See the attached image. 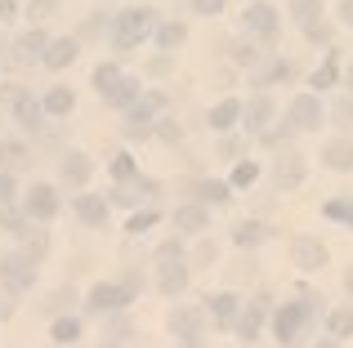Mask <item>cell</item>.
<instances>
[{
    "label": "cell",
    "instance_id": "1",
    "mask_svg": "<svg viewBox=\"0 0 353 348\" xmlns=\"http://www.w3.org/2000/svg\"><path fill=\"white\" fill-rule=\"evenodd\" d=\"M152 32H157L152 9H121L117 23H112V45L117 50H134V45H143Z\"/></svg>",
    "mask_w": 353,
    "mask_h": 348
},
{
    "label": "cell",
    "instance_id": "2",
    "mask_svg": "<svg viewBox=\"0 0 353 348\" xmlns=\"http://www.w3.org/2000/svg\"><path fill=\"white\" fill-rule=\"evenodd\" d=\"M313 299H318V295L291 299L286 308H277V317H273V331H277V340H282V344H295V340H300V331L313 322V313H318V308H313Z\"/></svg>",
    "mask_w": 353,
    "mask_h": 348
},
{
    "label": "cell",
    "instance_id": "3",
    "mask_svg": "<svg viewBox=\"0 0 353 348\" xmlns=\"http://www.w3.org/2000/svg\"><path fill=\"white\" fill-rule=\"evenodd\" d=\"M165 107V94L161 89H152L148 98H134V103L125 107L130 112V121H125V134L130 139H143V134H152V121H157V112Z\"/></svg>",
    "mask_w": 353,
    "mask_h": 348
},
{
    "label": "cell",
    "instance_id": "4",
    "mask_svg": "<svg viewBox=\"0 0 353 348\" xmlns=\"http://www.w3.org/2000/svg\"><path fill=\"white\" fill-rule=\"evenodd\" d=\"M0 281H5L14 295L32 290V281H36V254H5V259H0Z\"/></svg>",
    "mask_w": 353,
    "mask_h": 348
},
{
    "label": "cell",
    "instance_id": "5",
    "mask_svg": "<svg viewBox=\"0 0 353 348\" xmlns=\"http://www.w3.org/2000/svg\"><path fill=\"white\" fill-rule=\"evenodd\" d=\"M157 286H161L165 299H179L183 286H188V268H183L179 250H161V272H157Z\"/></svg>",
    "mask_w": 353,
    "mask_h": 348
},
{
    "label": "cell",
    "instance_id": "6",
    "mask_svg": "<svg viewBox=\"0 0 353 348\" xmlns=\"http://www.w3.org/2000/svg\"><path fill=\"white\" fill-rule=\"evenodd\" d=\"M130 299H134V290H130V286H117V281H99V286L90 290L85 304L94 308V313H121Z\"/></svg>",
    "mask_w": 353,
    "mask_h": 348
},
{
    "label": "cell",
    "instance_id": "7",
    "mask_svg": "<svg viewBox=\"0 0 353 348\" xmlns=\"http://www.w3.org/2000/svg\"><path fill=\"white\" fill-rule=\"evenodd\" d=\"M170 331H174L179 344H201V308H174Z\"/></svg>",
    "mask_w": 353,
    "mask_h": 348
},
{
    "label": "cell",
    "instance_id": "8",
    "mask_svg": "<svg viewBox=\"0 0 353 348\" xmlns=\"http://www.w3.org/2000/svg\"><path fill=\"white\" fill-rule=\"evenodd\" d=\"M291 259L300 263L304 272H313V268L327 263V246H322L318 237H295V241H291Z\"/></svg>",
    "mask_w": 353,
    "mask_h": 348
},
{
    "label": "cell",
    "instance_id": "9",
    "mask_svg": "<svg viewBox=\"0 0 353 348\" xmlns=\"http://www.w3.org/2000/svg\"><path fill=\"white\" fill-rule=\"evenodd\" d=\"M291 125L295 130H318L322 125V98L318 94H300L291 103Z\"/></svg>",
    "mask_w": 353,
    "mask_h": 348
},
{
    "label": "cell",
    "instance_id": "10",
    "mask_svg": "<svg viewBox=\"0 0 353 348\" xmlns=\"http://www.w3.org/2000/svg\"><path fill=\"white\" fill-rule=\"evenodd\" d=\"M246 32L250 36H273L277 32V9L268 0H255V5L246 0Z\"/></svg>",
    "mask_w": 353,
    "mask_h": 348
},
{
    "label": "cell",
    "instance_id": "11",
    "mask_svg": "<svg viewBox=\"0 0 353 348\" xmlns=\"http://www.w3.org/2000/svg\"><path fill=\"white\" fill-rule=\"evenodd\" d=\"M27 215L32 219H54L59 215V192L45 188V183H36V188L27 192Z\"/></svg>",
    "mask_w": 353,
    "mask_h": 348
},
{
    "label": "cell",
    "instance_id": "12",
    "mask_svg": "<svg viewBox=\"0 0 353 348\" xmlns=\"http://www.w3.org/2000/svg\"><path fill=\"white\" fill-rule=\"evenodd\" d=\"M264 313H268V308H264V299H255L250 308H241V313H237V340H241V344H255V340H259Z\"/></svg>",
    "mask_w": 353,
    "mask_h": 348
},
{
    "label": "cell",
    "instance_id": "13",
    "mask_svg": "<svg viewBox=\"0 0 353 348\" xmlns=\"http://www.w3.org/2000/svg\"><path fill=\"white\" fill-rule=\"evenodd\" d=\"M174 224H179V232H206V228H210V210H206V201L179 206V210H174Z\"/></svg>",
    "mask_w": 353,
    "mask_h": 348
},
{
    "label": "cell",
    "instance_id": "14",
    "mask_svg": "<svg viewBox=\"0 0 353 348\" xmlns=\"http://www.w3.org/2000/svg\"><path fill=\"white\" fill-rule=\"evenodd\" d=\"M139 89H143V80H134V76H117L112 85L103 89V103L108 107H130L139 98Z\"/></svg>",
    "mask_w": 353,
    "mask_h": 348
},
{
    "label": "cell",
    "instance_id": "15",
    "mask_svg": "<svg viewBox=\"0 0 353 348\" xmlns=\"http://www.w3.org/2000/svg\"><path fill=\"white\" fill-rule=\"evenodd\" d=\"M77 54H81V45L72 41V36H63V41H50V45H45L41 63H45V67H54V72H63L72 58H77Z\"/></svg>",
    "mask_w": 353,
    "mask_h": 348
},
{
    "label": "cell",
    "instance_id": "16",
    "mask_svg": "<svg viewBox=\"0 0 353 348\" xmlns=\"http://www.w3.org/2000/svg\"><path fill=\"white\" fill-rule=\"evenodd\" d=\"M273 112H277V107H273V98H268V94H255V98H250V107H241V116H246V125H250L255 134L268 130Z\"/></svg>",
    "mask_w": 353,
    "mask_h": 348
},
{
    "label": "cell",
    "instance_id": "17",
    "mask_svg": "<svg viewBox=\"0 0 353 348\" xmlns=\"http://www.w3.org/2000/svg\"><path fill=\"white\" fill-rule=\"evenodd\" d=\"M14 116L27 125V130H41V121H45V103H36L27 89H18V94H14Z\"/></svg>",
    "mask_w": 353,
    "mask_h": 348
},
{
    "label": "cell",
    "instance_id": "18",
    "mask_svg": "<svg viewBox=\"0 0 353 348\" xmlns=\"http://www.w3.org/2000/svg\"><path fill=\"white\" fill-rule=\"evenodd\" d=\"M322 166L349 174V170H353V143H349V139H331L327 148H322Z\"/></svg>",
    "mask_w": 353,
    "mask_h": 348
},
{
    "label": "cell",
    "instance_id": "19",
    "mask_svg": "<svg viewBox=\"0 0 353 348\" xmlns=\"http://www.w3.org/2000/svg\"><path fill=\"white\" fill-rule=\"evenodd\" d=\"M300 183H304V161L295 157V152L277 157V188H282V192H291V188H300Z\"/></svg>",
    "mask_w": 353,
    "mask_h": 348
},
{
    "label": "cell",
    "instance_id": "20",
    "mask_svg": "<svg viewBox=\"0 0 353 348\" xmlns=\"http://www.w3.org/2000/svg\"><path fill=\"white\" fill-rule=\"evenodd\" d=\"M45 45H50V36L36 27V32H27V36H18V45H14V58L18 63H36L45 54Z\"/></svg>",
    "mask_w": 353,
    "mask_h": 348
},
{
    "label": "cell",
    "instance_id": "21",
    "mask_svg": "<svg viewBox=\"0 0 353 348\" xmlns=\"http://www.w3.org/2000/svg\"><path fill=\"white\" fill-rule=\"evenodd\" d=\"M77 219H81V224H90V228L103 224V219H108V197H99V192H85V197L77 201Z\"/></svg>",
    "mask_w": 353,
    "mask_h": 348
},
{
    "label": "cell",
    "instance_id": "22",
    "mask_svg": "<svg viewBox=\"0 0 353 348\" xmlns=\"http://www.w3.org/2000/svg\"><path fill=\"white\" fill-rule=\"evenodd\" d=\"M237 116H241V103H237V98H224V103H215V107H210V130H215V134H224V130H233V125H237Z\"/></svg>",
    "mask_w": 353,
    "mask_h": 348
},
{
    "label": "cell",
    "instance_id": "23",
    "mask_svg": "<svg viewBox=\"0 0 353 348\" xmlns=\"http://www.w3.org/2000/svg\"><path fill=\"white\" fill-rule=\"evenodd\" d=\"M94 166H90V157H81V152H72L68 161H63V183H72V188H85Z\"/></svg>",
    "mask_w": 353,
    "mask_h": 348
},
{
    "label": "cell",
    "instance_id": "24",
    "mask_svg": "<svg viewBox=\"0 0 353 348\" xmlns=\"http://www.w3.org/2000/svg\"><path fill=\"white\" fill-rule=\"evenodd\" d=\"M41 103H45V116H68L72 107H77V98H72V89H68V85H54L50 94L41 98Z\"/></svg>",
    "mask_w": 353,
    "mask_h": 348
},
{
    "label": "cell",
    "instance_id": "25",
    "mask_svg": "<svg viewBox=\"0 0 353 348\" xmlns=\"http://www.w3.org/2000/svg\"><path fill=\"white\" fill-rule=\"evenodd\" d=\"M206 313L215 322H237V295H206Z\"/></svg>",
    "mask_w": 353,
    "mask_h": 348
},
{
    "label": "cell",
    "instance_id": "26",
    "mask_svg": "<svg viewBox=\"0 0 353 348\" xmlns=\"http://www.w3.org/2000/svg\"><path fill=\"white\" fill-rule=\"evenodd\" d=\"M327 335L331 340H349L353 335V304H340L336 313L327 317Z\"/></svg>",
    "mask_w": 353,
    "mask_h": 348
},
{
    "label": "cell",
    "instance_id": "27",
    "mask_svg": "<svg viewBox=\"0 0 353 348\" xmlns=\"http://www.w3.org/2000/svg\"><path fill=\"white\" fill-rule=\"evenodd\" d=\"M152 36H157V45L170 54V50H179V45L188 41V27H183V23H157V32H152Z\"/></svg>",
    "mask_w": 353,
    "mask_h": 348
},
{
    "label": "cell",
    "instance_id": "28",
    "mask_svg": "<svg viewBox=\"0 0 353 348\" xmlns=\"http://www.w3.org/2000/svg\"><path fill=\"white\" fill-rule=\"evenodd\" d=\"M318 14H322V0H291V18L300 27H313V23H318Z\"/></svg>",
    "mask_w": 353,
    "mask_h": 348
},
{
    "label": "cell",
    "instance_id": "29",
    "mask_svg": "<svg viewBox=\"0 0 353 348\" xmlns=\"http://www.w3.org/2000/svg\"><path fill=\"white\" fill-rule=\"evenodd\" d=\"M50 340L54 344H77L81 340V322H77V317H59L54 331H50Z\"/></svg>",
    "mask_w": 353,
    "mask_h": 348
},
{
    "label": "cell",
    "instance_id": "30",
    "mask_svg": "<svg viewBox=\"0 0 353 348\" xmlns=\"http://www.w3.org/2000/svg\"><path fill=\"white\" fill-rule=\"evenodd\" d=\"M331 85H336V54H327V63L313 72V94H322V89H331Z\"/></svg>",
    "mask_w": 353,
    "mask_h": 348
},
{
    "label": "cell",
    "instance_id": "31",
    "mask_svg": "<svg viewBox=\"0 0 353 348\" xmlns=\"http://www.w3.org/2000/svg\"><path fill=\"white\" fill-rule=\"evenodd\" d=\"M255 179H259V166H255V161H237V166H233V179H228V188H250Z\"/></svg>",
    "mask_w": 353,
    "mask_h": 348
},
{
    "label": "cell",
    "instance_id": "32",
    "mask_svg": "<svg viewBox=\"0 0 353 348\" xmlns=\"http://www.w3.org/2000/svg\"><path fill=\"white\" fill-rule=\"evenodd\" d=\"M197 197L206 201V206H210V201L224 206V201H228V183H197Z\"/></svg>",
    "mask_w": 353,
    "mask_h": 348
},
{
    "label": "cell",
    "instance_id": "33",
    "mask_svg": "<svg viewBox=\"0 0 353 348\" xmlns=\"http://www.w3.org/2000/svg\"><path fill=\"white\" fill-rule=\"evenodd\" d=\"M264 237H268V232H264V228H259V224H241L237 232H233V241H237V246H259V241H264Z\"/></svg>",
    "mask_w": 353,
    "mask_h": 348
},
{
    "label": "cell",
    "instance_id": "34",
    "mask_svg": "<svg viewBox=\"0 0 353 348\" xmlns=\"http://www.w3.org/2000/svg\"><path fill=\"white\" fill-rule=\"evenodd\" d=\"M117 76H121V67H117V63H99V67H94V89H99V94H103V89L112 85Z\"/></svg>",
    "mask_w": 353,
    "mask_h": 348
},
{
    "label": "cell",
    "instance_id": "35",
    "mask_svg": "<svg viewBox=\"0 0 353 348\" xmlns=\"http://www.w3.org/2000/svg\"><path fill=\"white\" fill-rule=\"evenodd\" d=\"M152 134H157V139H161V143H170V148H174V143L183 139V130H179V125H174V121H152Z\"/></svg>",
    "mask_w": 353,
    "mask_h": 348
},
{
    "label": "cell",
    "instance_id": "36",
    "mask_svg": "<svg viewBox=\"0 0 353 348\" xmlns=\"http://www.w3.org/2000/svg\"><path fill=\"white\" fill-rule=\"evenodd\" d=\"M112 179H117V183L134 179V157H130V152H121V157L112 161Z\"/></svg>",
    "mask_w": 353,
    "mask_h": 348
},
{
    "label": "cell",
    "instance_id": "37",
    "mask_svg": "<svg viewBox=\"0 0 353 348\" xmlns=\"http://www.w3.org/2000/svg\"><path fill=\"white\" fill-rule=\"evenodd\" d=\"M157 219H161V215H157V210H143V215H134V219H130V224H125V228H130V232H134V237H143V232H148V228H152V224H157Z\"/></svg>",
    "mask_w": 353,
    "mask_h": 348
},
{
    "label": "cell",
    "instance_id": "38",
    "mask_svg": "<svg viewBox=\"0 0 353 348\" xmlns=\"http://www.w3.org/2000/svg\"><path fill=\"white\" fill-rule=\"evenodd\" d=\"M224 5H228V0H192V9H197L201 18H219V14H224Z\"/></svg>",
    "mask_w": 353,
    "mask_h": 348
},
{
    "label": "cell",
    "instance_id": "39",
    "mask_svg": "<svg viewBox=\"0 0 353 348\" xmlns=\"http://www.w3.org/2000/svg\"><path fill=\"white\" fill-rule=\"evenodd\" d=\"M331 116H336L340 125H353V98H340V103H336V112H331Z\"/></svg>",
    "mask_w": 353,
    "mask_h": 348
},
{
    "label": "cell",
    "instance_id": "40",
    "mask_svg": "<svg viewBox=\"0 0 353 348\" xmlns=\"http://www.w3.org/2000/svg\"><path fill=\"white\" fill-rule=\"evenodd\" d=\"M5 201H14V174L0 170V206H5Z\"/></svg>",
    "mask_w": 353,
    "mask_h": 348
},
{
    "label": "cell",
    "instance_id": "41",
    "mask_svg": "<svg viewBox=\"0 0 353 348\" xmlns=\"http://www.w3.org/2000/svg\"><path fill=\"white\" fill-rule=\"evenodd\" d=\"M5 157L14 161V166H23V161H27V148H23V143H5Z\"/></svg>",
    "mask_w": 353,
    "mask_h": 348
},
{
    "label": "cell",
    "instance_id": "42",
    "mask_svg": "<svg viewBox=\"0 0 353 348\" xmlns=\"http://www.w3.org/2000/svg\"><path fill=\"white\" fill-rule=\"evenodd\" d=\"M233 58H237V63H255L259 50H250V45H233Z\"/></svg>",
    "mask_w": 353,
    "mask_h": 348
},
{
    "label": "cell",
    "instance_id": "43",
    "mask_svg": "<svg viewBox=\"0 0 353 348\" xmlns=\"http://www.w3.org/2000/svg\"><path fill=\"white\" fill-rule=\"evenodd\" d=\"M340 23L353 27V0H340Z\"/></svg>",
    "mask_w": 353,
    "mask_h": 348
},
{
    "label": "cell",
    "instance_id": "44",
    "mask_svg": "<svg viewBox=\"0 0 353 348\" xmlns=\"http://www.w3.org/2000/svg\"><path fill=\"white\" fill-rule=\"evenodd\" d=\"M14 18V0H0V23H9Z\"/></svg>",
    "mask_w": 353,
    "mask_h": 348
},
{
    "label": "cell",
    "instance_id": "45",
    "mask_svg": "<svg viewBox=\"0 0 353 348\" xmlns=\"http://www.w3.org/2000/svg\"><path fill=\"white\" fill-rule=\"evenodd\" d=\"M50 5H54V0H32V18H36V14H45Z\"/></svg>",
    "mask_w": 353,
    "mask_h": 348
},
{
    "label": "cell",
    "instance_id": "46",
    "mask_svg": "<svg viewBox=\"0 0 353 348\" xmlns=\"http://www.w3.org/2000/svg\"><path fill=\"white\" fill-rule=\"evenodd\" d=\"M345 224L353 228V197H345Z\"/></svg>",
    "mask_w": 353,
    "mask_h": 348
}]
</instances>
